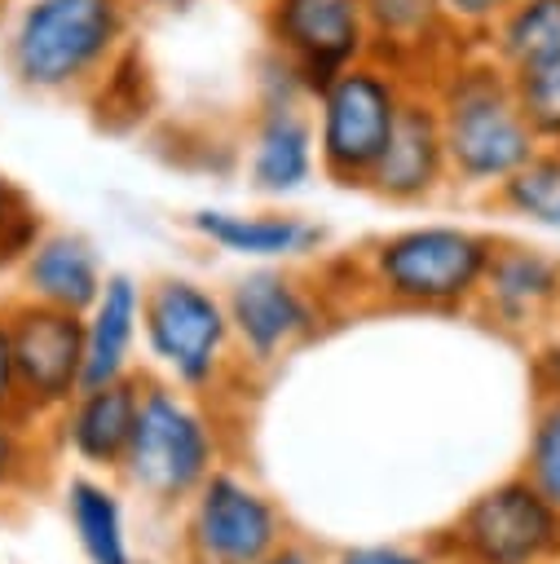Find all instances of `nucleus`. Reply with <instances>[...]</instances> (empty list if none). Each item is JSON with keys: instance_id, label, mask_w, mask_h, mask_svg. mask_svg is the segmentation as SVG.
Masks as SVG:
<instances>
[{"instance_id": "18", "label": "nucleus", "mask_w": 560, "mask_h": 564, "mask_svg": "<svg viewBox=\"0 0 560 564\" xmlns=\"http://www.w3.org/2000/svg\"><path fill=\"white\" fill-rule=\"evenodd\" d=\"M106 273L110 269L101 264L97 242L79 229H44L18 264L22 295L66 313H84L97 300Z\"/></svg>"}, {"instance_id": "20", "label": "nucleus", "mask_w": 560, "mask_h": 564, "mask_svg": "<svg viewBox=\"0 0 560 564\" xmlns=\"http://www.w3.org/2000/svg\"><path fill=\"white\" fill-rule=\"evenodd\" d=\"M62 511L88 564H137L115 485L97 476H71L62 489Z\"/></svg>"}, {"instance_id": "5", "label": "nucleus", "mask_w": 560, "mask_h": 564, "mask_svg": "<svg viewBox=\"0 0 560 564\" xmlns=\"http://www.w3.org/2000/svg\"><path fill=\"white\" fill-rule=\"evenodd\" d=\"M414 88L419 79L379 53H366L322 79L309 93L322 181L335 189H362Z\"/></svg>"}, {"instance_id": "6", "label": "nucleus", "mask_w": 560, "mask_h": 564, "mask_svg": "<svg viewBox=\"0 0 560 564\" xmlns=\"http://www.w3.org/2000/svg\"><path fill=\"white\" fill-rule=\"evenodd\" d=\"M141 352L150 375L181 392L207 397L234 366V330L225 295L194 273H159L141 300Z\"/></svg>"}, {"instance_id": "11", "label": "nucleus", "mask_w": 560, "mask_h": 564, "mask_svg": "<svg viewBox=\"0 0 560 564\" xmlns=\"http://www.w3.org/2000/svg\"><path fill=\"white\" fill-rule=\"evenodd\" d=\"M287 538L278 502L234 467H216L185 502L190 564H260Z\"/></svg>"}, {"instance_id": "3", "label": "nucleus", "mask_w": 560, "mask_h": 564, "mask_svg": "<svg viewBox=\"0 0 560 564\" xmlns=\"http://www.w3.org/2000/svg\"><path fill=\"white\" fill-rule=\"evenodd\" d=\"M498 234L463 220H414L348 256L353 291L379 308L472 313Z\"/></svg>"}, {"instance_id": "19", "label": "nucleus", "mask_w": 560, "mask_h": 564, "mask_svg": "<svg viewBox=\"0 0 560 564\" xmlns=\"http://www.w3.org/2000/svg\"><path fill=\"white\" fill-rule=\"evenodd\" d=\"M370 26V53L397 62L414 79H423L450 48H463L441 26L432 0H362Z\"/></svg>"}, {"instance_id": "21", "label": "nucleus", "mask_w": 560, "mask_h": 564, "mask_svg": "<svg viewBox=\"0 0 560 564\" xmlns=\"http://www.w3.org/2000/svg\"><path fill=\"white\" fill-rule=\"evenodd\" d=\"M485 203L516 225L560 238V145H538Z\"/></svg>"}, {"instance_id": "31", "label": "nucleus", "mask_w": 560, "mask_h": 564, "mask_svg": "<svg viewBox=\"0 0 560 564\" xmlns=\"http://www.w3.org/2000/svg\"><path fill=\"white\" fill-rule=\"evenodd\" d=\"M260 564H322L304 542H295V538H287V542H278Z\"/></svg>"}, {"instance_id": "17", "label": "nucleus", "mask_w": 560, "mask_h": 564, "mask_svg": "<svg viewBox=\"0 0 560 564\" xmlns=\"http://www.w3.org/2000/svg\"><path fill=\"white\" fill-rule=\"evenodd\" d=\"M141 300H146V282L110 269L97 300L79 313L84 317V383H115L137 375V348H141Z\"/></svg>"}, {"instance_id": "28", "label": "nucleus", "mask_w": 560, "mask_h": 564, "mask_svg": "<svg viewBox=\"0 0 560 564\" xmlns=\"http://www.w3.org/2000/svg\"><path fill=\"white\" fill-rule=\"evenodd\" d=\"M331 564H441V555L428 546H406V542H366V546H344Z\"/></svg>"}, {"instance_id": "26", "label": "nucleus", "mask_w": 560, "mask_h": 564, "mask_svg": "<svg viewBox=\"0 0 560 564\" xmlns=\"http://www.w3.org/2000/svg\"><path fill=\"white\" fill-rule=\"evenodd\" d=\"M49 427H35L18 414H0V498L18 494L35 476V445Z\"/></svg>"}, {"instance_id": "27", "label": "nucleus", "mask_w": 560, "mask_h": 564, "mask_svg": "<svg viewBox=\"0 0 560 564\" xmlns=\"http://www.w3.org/2000/svg\"><path fill=\"white\" fill-rule=\"evenodd\" d=\"M432 4L454 44H485L489 26L503 18V9L511 0H432Z\"/></svg>"}, {"instance_id": "23", "label": "nucleus", "mask_w": 560, "mask_h": 564, "mask_svg": "<svg viewBox=\"0 0 560 564\" xmlns=\"http://www.w3.org/2000/svg\"><path fill=\"white\" fill-rule=\"evenodd\" d=\"M520 476L551 507H560V397H538L529 441H525V458H520Z\"/></svg>"}, {"instance_id": "13", "label": "nucleus", "mask_w": 560, "mask_h": 564, "mask_svg": "<svg viewBox=\"0 0 560 564\" xmlns=\"http://www.w3.org/2000/svg\"><path fill=\"white\" fill-rule=\"evenodd\" d=\"M472 313L503 335H547L560 326V251L529 238H498Z\"/></svg>"}, {"instance_id": "32", "label": "nucleus", "mask_w": 560, "mask_h": 564, "mask_svg": "<svg viewBox=\"0 0 560 564\" xmlns=\"http://www.w3.org/2000/svg\"><path fill=\"white\" fill-rule=\"evenodd\" d=\"M123 4H132V9H154V4H181V0H123Z\"/></svg>"}, {"instance_id": "4", "label": "nucleus", "mask_w": 560, "mask_h": 564, "mask_svg": "<svg viewBox=\"0 0 560 564\" xmlns=\"http://www.w3.org/2000/svg\"><path fill=\"white\" fill-rule=\"evenodd\" d=\"M220 427L203 397L141 370L137 419L119 463V480L159 511H176L220 467Z\"/></svg>"}, {"instance_id": "30", "label": "nucleus", "mask_w": 560, "mask_h": 564, "mask_svg": "<svg viewBox=\"0 0 560 564\" xmlns=\"http://www.w3.org/2000/svg\"><path fill=\"white\" fill-rule=\"evenodd\" d=\"M0 414H18V383H13V352H9L4 313H0Z\"/></svg>"}, {"instance_id": "7", "label": "nucleus", "mask_w": 560, "mask_h": 564, "mask_svg": "<svg viewBox=\"0 0 560 564\" xmlns=\"http://www.w3.org/2000/svg\"><path fill=\"white\" fill-rule=\"evenodd\" d=\"M238 167L260 203H287L322 176L309 84L269 48L251 75V110L238 141Z\"/></svg>"}, {"instance_id": "29", "label": "nucleus", "mask_w": 560, "mask_h": 564, "mask_svg": "<svg viewBox=\"0 0 560 564\" xmlns=\"http://www.w3.org/2000/svg\"><path fill=\"white\" fill-rule=\"evenodd\" d=\"M529 379H534L538 397H560V326H551L538 339V348L529 357Z\"/></svg>"}, {"instance_id": "12", "label": "nucleus", "mask_w": 560, "mask_h": 564, "mask_svg": "<svg viewBox=\"0 0 560 564\" xmlns=\"http://www.w3.org/2000/svg\"><path fill=\"white\" fill-rule=\"evenodd\" d=\"M265 48L282 57L309 93L370 53L362 0H260Z\"/></svg>"}, {"instance_id": "8", "label": "nucleus", "mask_w": 560, "mask_h": 564, "mask_svg": "<svg viewBox=\"0 0 560 564\" xmlns=\"http://www.w3.org/2000/svg\"><path fill=\"white\" fill-rule=\"evenodd\" d=\"M234 352L247 366H278L331 322V291L300 264H247L225 291Z\"/></svg>"}, {"instance_id": "2", "label": "nucleus", "mask_w": 560, "mask_h": 564, "mask_svg": "<svg viewBox=\"0 0 560 564\" xmlns=\"http://www.w3.org/2000/svg\"><path fill=\"white\" fill-rule=\"evenodd\" d=\"M123 0H4L0 62L35 97H88L132 53Z\"/></svg>"}, {"instance_id": "1", "label": "nucleus", "mask_w": 560, "mask_h": 564, "mask_svg": "<svg viewBox=\"0 0 560 564\" xmlns=\"http://www.w3.org/2000/svg\"><path fill=\"white\" fill-rule=\"evenodd\" d=\"M419 84L432 97L441 123L454 194L489 198L538 150V137L520 115L511 75L481 44L450 48Z\"/></svg>"}, {"instance_id": "14", "label": "nucleus", "mask_w": 560, "mask_h": 564, "mask_svg": "<svg viewBox=\"0 0 560 564\" xmlns=\"http://www.w3.org/2000/svg\"><path fill=\"white\" fill-rule=\"evenodd\" d=\"M185 229L243 264H309L326 251V225L291 212L282 203H265V207H194L185 216Z\"/></svg>"}, {"instance_id": "22", "label": "nucleus", "mask_w": 560, "mask_h": 564, "mask_svg": "<svg viewBox=\"0 0 560 564\" xmlns=\"http://www.w3.org/2000/svg\"><path fill=\"white\" fill-rule=\"evenodd\" d=\"M507 75L560 57V0H511L481 44Z\"/></svg>"}, {"instance_id": "16", "label": "nucleus", "mask_w": 560, "mask_h": 564, "mask_svg": "<svg viewBox=\"0 0 560 564\" xmlns=\"http://www.w3.org/2000/svg\"><path fill=\"white\" fill-rule=\"evenodd\" d=\"M137 392H141V370L115 383L79 388L49 423L53 445L79 458L88 471H119L137 419Z\"/></svg>"}, {"instance_id": "25", "label": "nucleus", "mask_w": 560, "mask_h": 564, "mask_svg": "<svg viewBox=\"0 0 560 564\" xmlns=\"http://www.w3.org/2000/svg\"><path fill=\"white\" fill-rule=\"evenodd\" d=\"M44 229H49V225H44L40 207L31 203V194H26L13 176L0 172V273H4V269H18L22 256L35 247V238H40Z\"/></svg>"}, {"instance_id": "24", "label": "nucleus", "mask_w": 560, "mask_h": 564, "mask_svg": "<svg viewBox=\"0 0 560 564\" xmlns=\"http://www.w3.org/2000/svg\"><path fill=\"white\" fill-rule=\"evenodd\" d=\"M511 88L538 145H560V57L511 70Z\"/></svg>"}, {"instance_id": "15", "label": "nucleus", "mask_w": 560, "mask_h": 564, "mask_svg": "<svg viewBox=\"0 0 560 564\" xmlns=\"http://www.w3.org/2000/svg\"><path fill=\"white\" fill-rule=\"evenodd\" d=\"M362 189L388 207H423V203L450 194L445 141H441V123H437V110H432V97L423 93V84L410 93V101H406V110Z\"/></svg>"}, {"instance_id": "9", "label": "nucleus", "mask_w": 560, "mask_h": 564, "mask_svg": "<svg viewBox=\"0 0 560 564\" xmlns=\"http://www.w3.org/2000/svg\"><path fill=\"white\" fill-rule=\"evenodd\" d=\"M432 551L441 564H560V507L516 471L467 498Z\"/></svg>"}, {"instance_id": "10", "label": "nucleus", "mask_w": 560, "mask_h": 564, "mask_svg": "<svg viewBox=\"0 0 560 564\" xmlns=\"http://www.w3.org/2000/svg\"><path fill=\"white\" fill-rule=\"evenodd\" d=\"M0 313L9 326L18 419L49 427L53 414L84 383V317L40 304V300H26V295L9 300Z\"/></svg>"}]
</instances>
